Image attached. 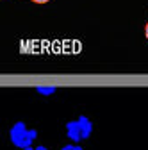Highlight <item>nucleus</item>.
I'll list each match as a JSON object with an SVG mask.
<instances>
[{"label":"nucleus","instance_id":"nucleus-4","mask_svg":"<svg viewBox=\"0 0 148 150\" xmlns=\"http://www.w3.org/2000/svg\"><path fill=\"white\" fill-rule=\"evenodd\" d=\"M55 89H57L55 86H38V88H36V91H38L39 95H45V97H48V95H54V93H55Z\"/></svg>","mask_w":148,"mask_h":150},{"label":"nucleus","instance_id":"nucleus-8","mask_svg":"<svg viewBox=\"0 0 148 150\" xmlns=\"http://www.w3.org/2000/svg\"><path fill=\"white\" fill-rule=\"evenodd\" d=\"M144 36H146V40H148V22H146V25H144Z\"/></svg>","mask_w":148,"mask_h":150},{"label":"nucleus","instance_id":"nucleus-3","mask_svg":"<svg viewBox=\"0 0 148 150\" xmlns=\"http://www.w3.org/2000/svg\"><path fill=\"white\" fill-rule=\"evenodd\" d=\"M79 120V123H80V129H82V136H84V139H87L89 136H91V132H93V123H91V120L87 118V116H79L77 118Z\"/></svg>","mask_w":148,"mask_h":150},{"label":"nucleus","instance_id":"nucleus-5","mask_svg":"<svg viewBox=\"0 0 148 150\" xmlns=\"http://www.w3.org/2000/svg\"><path fill=\"white\" fill-rule=\"evenodd\" d=\"M61 150H84L79 143H70V145H64Z\"/></svg>","mask_w":148,"mask_h":150},{"label":"nucleus","instance_id":"nucleus-6","mask_svg":"<svg viewBox=\"0 0 148 150\" xmlns=\"http://www.w3.org/2000/svg\"><path fill=\"white\" fill-rule=\"evenodd\" d=\"M25 150H48V148L43 146V145H38V146H27Z\"/></svg>","mask_w":148,"mask_h":150},{"label":"nucleus","instance_id":"nucleus-2","mask_svg":"<svg viewBox=\"0 0 148 150\" xmlns=\"http://www.w3.org/2000/svg\"><path fill=\"white\" fill-rule=\"evenodd\" d=\"M66 136H68V139H70L71 143H80V141L84 139L79 120H73V122H68V123H66Z\"/></svg>","mask_w":148,"mask_h":150},{"label":"nucleus","instance_id":"nucleus-7","mask_svg":"<svg viewBox=\"0 0 148 150\" xmlns=\"http://www.w3.org/2000/svg\"><path fill=\"white\" fill-rule=\"evenodd\" d=\"M34 4H47V2H50V0H32Z\"/></svg>","mask_w":148,"mask_h":150},{"label":"nucleus","instance_id":"nucleus-1","mask_svg":"<svg viewBox=\"0 0 148 150\" xmlns=\"http://www.w3.org/2000/svg\"><path fill=\"white\" fill-rule=\"evenodd\" d=\"M38 138V130L36 129H29L23 122H16L11 130H9V139L14 146L25 150L27 146H32V143Z\"/></svg>","mask_w":148,"mask_h":150}]
</instances>
